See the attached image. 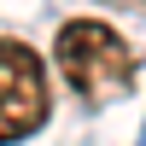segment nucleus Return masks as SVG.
<instances>
[{"label": "nucleus", "instance_id": "f257e3e1", "mask_svg": "<svg viewBox=\"0 0 146 146\" xmlns=\"http://www.w3.org/2000/svg\"><path fill=\"white\" fill-rule=\"evenodd\" d=\"M53 64L70 82L82 105H111L135 88V47L123 29H111L105 18H70L53 41Z\"/></svg>", "mask_w": 146, "mask_h": 146}, {"label": "nucleus", "instance_id": "7ed1b4c3", "mask_svg": "<svg viewBox=\"0 0 146 146\" xmlns=\"http://www.w3.org/2000/svg\"><path fill=\"white\" fill-rule=\"evenodd\" d=\"M105 6H123V12H140L146 0H105Z\"/></svg>", "mask_w": 146, "mask_h": 146}, {"label": "nucleus", "instance_id": "f03ea898", "mask_svg": "<svg viewBox=\"0 0 146 146\" xmlns=\"http://www.w3.org/2000/svg\"><path fill=\"white\" fill-rule=\"evenodd\" d=\"M47 105H53V88H47L41 53L18 35H0V146L29 140L47 123Z\"/></svg>", "mask_w": 146, "mask_h": 146}]
</instances>
